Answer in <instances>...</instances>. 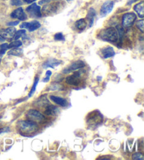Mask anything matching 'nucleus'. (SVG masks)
<instances>
[{
	"mask_svg": "<svg viewBox=\"0 0 144 160\" xmlns=\"http://www.w3.org/2000/svg\"><path fill=\"white\" fill-rule=\"evenodd\" d=\"M22 45V42L21 40H14L13 42H11L9 45H8V49H12L14 48H19Z\"/></svg>",
	"mask_w": 144,
	"mask_h": 160,
	"instance_id": "nucleus-22",
	"label": "nucleus"
},
{
	"mask_svg": "<svg viewBox=\"0 0 144 160\" xmlns=\"http://www.w3.org/2000/svg\"><path fill=\"white\" fill-rule=\"evenodd\" d=\"M19 23V21H13V22H9L7 23V26H16Z\"/></svg>",
	"mask_w": 144,
	"mask_h": 160,
	"instance_id": "nucleus-29",
	"label": "nucleus"
},
{
	"mask_svg": "<svg viewBox=\"0 0 144 160\" xmlns=\"http://www.w3.org/2000/svg\"><path fill=\"white\" fill-rule=\"evenodd\" d=\"M49 90H63V85L58 83H53L48 88Z\"/></svg>",
	"mask_w": 144,
	"mask_h": 160,
	"instance_id": "nucleus-23",
	"label": "nucleus"
},
{
	"mask_svg": "<svg viewBox=\"0 0 144 160\" xmlns=\"http://www.w3.org/2000/svg\"><path fill=\"white\" fill-rule=\"evenodd\" d=\"M59 110L58 107L53 105H48L44 111V114L47 116H56L59 113Z\"/></svg>",
	"mask_w": 144,
	"mask_h": 160,
	"instance_id": "nucleus-15",
	"label": "nucleus"
},
{
	"mask_svg": "<svg viewBox=\"0 0 144 160\" xmlns=\"http://www.w3.org/2000/svg\"><path fill=\"white\" fill-rule=\"evenodd\" d=\"M99 38L101 40L109 42H117L119 39V32L115 28H108L99 32Z\"/></svg>",
	"mask_w": 144,
	"mask_h": 160,
	"instance_id": "nucleus-1",
	"label": "nucleus"
},
{
	"mask_svg": "<svg viewBox=\"0 0 144 160\" xmlns=\"http://www.w3.org/2000/svg\"><path fill=\"white\" fill-rule=\"evenodd\" d=\"M84 71H79L78 72L74 73V74L71 76H68L67 78H65V81L69 85H78L80 82H81V77L82 76V74L84 73Z\"/></svg>",
	"mask_w": 144,
	"mask_h": 160,
	"instance_id": "nucleus-3",
	"label": "nucleus"
},
{
	"mask_svg": "<svg viewBox=\"0 0 144 160\" xmlns=\"http://www.w3.org/2000/svg\"><path fill=\"white\" fill-rule=\"evenodd\" d=\"M4 39L3 38H2L1 36H0V42H4Z\"/></svg>",
	"mask_w": 144,
	"mask_h": 160,
	"instance_id": "nucleus-34",
	"label": "nucleus"
},
{
	"mask_svg": "<svg viewBox=\"0 0 144 160\" xmlns=\"http://www.w3.org/2000/svg\"><path fill=\"white\" fill-rule=\"evenodd\" d=\"M95 16H96L95 9H94V8H90L87 16V18L88 19V22H89V27H91L93 26Z\"/></svg>",
	"mask_w": 144,
	"mask_h": 160,
	"instance_id": "nucleus-16",
	"label": "nucleus"
},
{
	"mask_svg": "<svg viewBox=\"0 0 144 160\" xmlns=\"http://www.w3.org/2000/svg\"><path fill=\"white\" fill-rule=\"evenodd\" d=\"M85 67V63L82 62V61H77L75 62H73L71 63L70 65H69L68 67L65 68L63 70V73H69L70 72H73L74 71H77L80 69V68H82Z\"/></svg>",
	"mask_w": 144,
	"mask_h": 160,
	"instance_id": "nucleus-7",
	"label": "nucleus"
},
{
	"mask_svg": "<svg viewBox=\"0 0 144 160\" xmlns=\"http://www.w3.org/2000/svg\"><path fill=\"white\" fill-rule=\"evenodd\" d=\"M26 12L32 18H41V8L38 6L37 4H32L30 6L27 7L26 9Z\"/></svg>",
	"mask_w": 144,
	"mask_h": 160,
	"instance_id": "nucleus-6",
	"label": "nucleus"
},
{
	"mask_svg": "<svg viewBox=\"0 0 144 160\" xmlns=\"http://www.w3.org/2000/svg\"><path fill=\"white\" fill-rule=\"evenodd\" d=\"M50 100L54 102V103H56L58 105H60L61 107H65L67 106V101H66L65 99L58 97V96H54V95H51L50 96Z\"/></svg>",
	"mask_w": 144,
	"mask_h": 160,
	"instance_id": "nucleus-14",
	"label": "nucleus"
},
{
	"mask_svg": "<svg viewBox=\"0 0 144 160\" xmlns=\"http://www.w3.org/2000/svg\"><path fill=\"white\" fill-rule=\"evenodd\" d=\"M11 4L12 5V6H21V5H23V2L21 1V0H12L11 1Z\"/></svg>",
	"mask_w": 144,
	"mask_h": 160,
	"instance_id": "nucleus-27",
	"label": "nucleus"
},
{
	"mask_svg": "<svg viewBox=\"0 0 144 160\" xmlns=\"http://www.w3.org/2000/svg\"><path fill=\"white\" fill-rule=\"evenodd\" d=\"M38 82H39V78H38V77H36L35 81H34V83H33V85H32V87L31 88V90H30V92H29V95H28L29 98L32 97V96L33 95V94L35 93V90H36V88H37V85L38 84Z\"/></svg>",
	"mask_w": 144,
	"mask_h": 160,
	"instance_id": "nucleus-21",
	"label": "nucleus"
},
{
	"mask_svg": "<svg viewBox=\"0 0 144 160\" xmlns=\"http://www.w3.org/2000/svg\"><path fill=\"white\" fill-rule=\"evenodd\" d=\"M11 17L12 18H17L19 21H25L27 18V16L23 8L19 7L11 13Z\"/></svg>",
	"mask_w": 144,
	"mask_h": 160,
	"instance_id": "nucleus-11",
	"label": "nucleus"
},
{
	"mask_svg": "<svg viewBox=\"0 0 144 160\" xmlns=\"http://www.w3.org/2000/svg\"><path fill=\"white\" fill-rule=\"evenodd\" d=\"M54 39L56 40H64L65 38L61 32H58L54 35Z\"/></svg>",
	"mask_w": 144,
	"mask_h": 160,
	"instance_id": "nucleus-28",
	"label": "nucleus"
},
{
	"mask_svg": "<svg viewBox=\"0 0 144 160\" xmlns=\"http://www.w3.org/2000/svg\"><path fill=\"white\" fill-rule=\"evenodd\" d=\"M9 128H2L1 130H0V134L2 133H6V132H9Z\"/></svg>",
	"mask_w": 144,
	"mask_h": 160,
	"instance_id": "nucleus-30",
	"label": "nucleus"
},
{
	"mask_svg": "<svg viewBox=\"0 0 144 160\" xmlns=\"http://www.w3.org/2000/svg\"><path fill=\"white\" fill-rule=\"evenodd\" d=\"M61 63V61L58 60L56 59H53V58H51V59H49L45 62L43 63L42 67L44 68H53L58 67V66L60 65Z\"/></svg>",
	"mask_w": 144,
	"mask_h": 160,
	"instance_id": "nucleus-12",
	"label": "nucleus"
},
{
	"mask_svg": "<svg viewBox=\"0 0 144 160\" xmlns=\"http://www.w3.org/2000/svg\"><path fill=\"white\" fill-rule=\"evenodd\" d=\"M19 130L24 133H31L35 132L37 128V125L35 122L30 120L21 121L18 123Z\"/></svg>",
	"mask_w": 144,
	"mask_h": 160,
	"instance_id": "nucleus-2",
	"label": "nucleus"
},
{
	"mask_svg": "<svg viewBox=\"0 0 144 160\" xmlns=\"http://www.w3.org/2000/svg\"><path fill=\"white\" fill-rule=\"evenodd\" d=\"M87 26V22H86L85 19L82 18L77 21L75 23V26L78 30H83L86 28V27Z\"/></svg>",
	"mask_w": 144,
	"mask_h": 160,
	"instance_id": "nucleus-18",
	"label": "nucleus"
},
{
	"mask_svg": "<svg viewBox=\"0 0 144 160\" xmlns=\"http://www.w3.org/2000/svg\"><path fill=\"white\" fill-rule=\"evenodd\" d=\"M114 7V2L113 1H107L102 5L100 11V14L102 17L107 16L112 12Z\"/></svg>",
	"mask_w": 144,
	"mask_h": 160,
	"instance_id": "nucleus-8",
	"label": "nucleus"
},
{
	"mask_svg": "<svg viewBox=\"0 0 144 160\" xmlns=\"http://www.w3.org/2000/svg\"><path fill=\"white\" fill-rule=\"evenodd\" d=\"M134 9L136 12L137 13V14L138 15L140 18H143L144 16V9H143V2H141L140 3H138L137 4H136Z\"/></svg>",
	"mask_w": 144,
	"mask_h": 160,
	"instance_id": "nucleus-17",
	"label": "nucleus"
},
{
	"mask_svg": "<svg viewBox=\"0 0 144 160\" xmlns=\"http://www.w3.org/2000/svg\"><path fill=\"white\" fill-rule=\"evenodd\" d=\"M8 49V44L7 43H4L0 46V55L2 56L5 54V52Z\"/></svg>",
	"mask_w": 144,
	"mask_h": 160,
	"instance_id": "nucleus-24",
	"label": "nucleus"
},
{
	"mask_svg": "<svg viewBox=\"0 0 144 160\" xmlns=\"http://www.w3.org/2000/svg\"><path fill=\"white\" fill-rule=\"evenodd\" d=\"M66 1L68 2H71V1H73V0H66Z\"/></svg>",
	"mask_w": 144,
	"mask_h": 160,
	"instance_id": "nucleus-35",
	"label": "nucleus"
},
{
	"mask_svg": "<svg viewBox=\"0 0 144 160\" xmlns=\"http://www.w3.org/2000/svg\"><path fill=\"white\" fill-rule=\"evenodd\" d=\"M137 19V15L133 12L127 13L122 16V26L125 28L131 27Z\"/></svg>",
	"mask_w": 144,
	"mask_h": 160,
	"instance_id": "nucleus-4",
	"label": "nucleus"
},
{
	"mask_svg": "<svg viewBox=\"0 0 144 160\" xmlns=\"http://www.w3.org/2000/svg\"><path fill=\"white\" fill-rule=\"evenodd\" d=\"M48 2H49V0H43V1H41L39 2V4H45L46 3H48Z\"/></svg>",
	"mask_w": 144,
	"mask_h": 160,
	"instance_id": "nucleus-32",
	"label": "nucleus"
},
{
	"mask_svg": "<svg viewBox=\"0 0 144 160\" xmlns=\"http://www.w3.org/2000/svg\"><path fill=\"white\" fill-rule=\"evenodd\" d=\"M26 35V30L22 29V30H18V31H16L15 32L14 35H13V39L14 40H17L19 39V38L24 37Z\"/></svg>",
	"mask_w": 144,
	"mask_h": 160,
	"instance_id": "nucleus-19",
	"label": "nucleus"
},
{
	"mask_svg": "<svg viewBox=\"0 0 144 160\" xmlns=\"http://www.w3.org/2000/svg\"><path fill=\"white\" fill-rule=\"evenodd\" d=\"M21 28H24L28 30L30 32L35 31L41 27L40 22L37 21H33L32 22H25L21 25Z\"/></svg>",
	"mask_w": 144,
	"mask_h": 160,
	"instance_id": "nucleus-9",
	"label": "nucleus"
},
{
	"mask_svg": "<svg viewBox=\"0 0 144 160\" xmlns=\"http://www.w3.org/2000/svg\"><path fill=\"white\" fill-rule=\"evenodd\" d=\"M26 117H27V119L34 121L35 123L40 122V121L44 120V117L42 114H41L40 112H38L37 110L35 109L29 110V111L27 112Z\"/></svg>",
	"mask_w": 144,
	"mask_h": 160,
	"instance_id": "nucleus-5",
	"label": "nucleus"
},
{
	"mask_svg": "<svg viewBox=\"0 0 144 160\" xmlns=\"http://www.w3.org/2000/svg\"><path fill=\"white\" fill-rule=\"evenodd\" d=\"M22 54H23V49H19L18 48H13V49L8 52V54L13 55V56H21Z\"/></svg>",
	"mask_w": 144,
	"mask_h": 160,
	"instance_id": "nucleus-20",
	"label": "nucleus"
},
{
	"mask_svg": "<svg viewBox=\"0 0 144 160\" xmlns=\"http://www.w3.org/2000/svg\"><path fill=\"white\" fill-rule=\"evenodd\" d=\"M23 1L27 4H31L32 2H34L35 1H37V0H23Z\"/></svg>",
	"mask_w": 144,
	"mask_h": 160,
	"instance_id": "nucleus-33",
	"label": "nucleus"
},
{
	"mask_svg": "<svg viewBox=\"0 0 144 160\" xmlns=\"http://www.w3.org/2000/svg\"><path fill=\"white\" fill-rule=\"evenodd\" d=\"M101 54L103 55L104 59H108V58L112 57L115 54V52L112 47H106L101 50Z\"/></svg>",
	"mask_w": 144,
	"mask_h": 160,
	"instance_id": "nucleus-13",
	"label": "nucleus"
},
{
	"mask_svg": "<svg viewBox=\"0 0 144 160\" xmlns=\"http://www.w3.org/2000/svg\"><path fill=\"white\" fill-rule=\"evenodd\" d=\"M49 80H50V76H46L45 78H43L42 80V82H49Z\"/></svg>",
	"mask_w": 144,
	"mask_h": 160,
	"instance_id": "nucleus-31",
	"label": "nucleus"
},
{
	"mask_svg": "<svg viewBox=\"0 0 144 160\" xmlns=\"http://www.w3.org/2000/svg\"><path fill=\"white\" fill-rule=\"evenodd\" d=\"M16 32V30L15 28L10 27L6 29H2L0 30V36L3 38L4 39L11 40L13 38L15 32Z\"/></svg>",
	"mask_w": 144,
	"mask_h": 160,
	"instance_id": "nucleus-10",
	"label": "nucleus"
},
{
	"mask_svg": "<svg viewBox=\"0 0 144 160\" xmlns=\"http://www.w3.org/2000/svg\"><path fill=\"white\" fill-rule=\"evenodd\" d=\"M143 23H144V21L143 20V19H141V20L137 21V26L138 29H139L141 32H143V30H144V25H143Z\"/></svg>",
	"mask_w": 144,
	"mask_h": 160,
	"instance_id": "nucleus-26",
	"label": "nucleus"
},
{
	"mask_svg": "<svg viewBox=\"0 0 144 160\" xmlns=\"http://www.w3.org/2000/svg\"><path fill=\"white\" fill-rule=\"evenodd\" d=\"M132 159L135 160H143V155L140 152H137L134 153L132 155Z\"/></svg>",
	"mask_w": 144,
	"mask_h": 160,
	"instance_id": "nucleus-25",
	"label": "nucleus"
}]
</instances>
